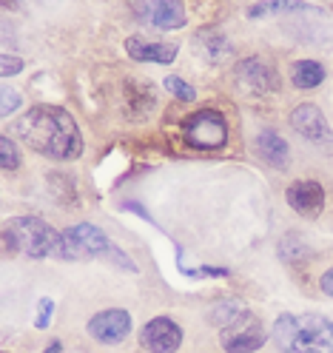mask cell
<instances>
[{"label":"cell","instance_id":"cell-20","mask_svg":"<svg viewBox=\"0 0 333 353\" xmlns=\"http://www.w3.org/2000/svg\"><path fill=\"white\" fill-rule=\"evenodd\" d=\"M163 85H165V92H168L174 100H180V103H194V100H196V88H194L188 80L176 77V74H168V77L163 80Z\"/></svg>","mask_w":333,"mask_h":353},{"label":"cell","instance_id":"cell-3","mask_svg":"<svg viewBox=\"0 0 333 353\" xmlns=\"http://www.w3.org/2000/svg\"><path fill=\"white\" fill-rule=\"evenodd\" d=\"M60 259H69V262H74V259H105L123 271L137 274V262L94 223H77V225L63 231Z\"/></svg>","mask_w":333,"mask_h":353},{"label":"cell","instance_id":"cell-11","mask_svg":"<svg viewBox=\"0 0 333 353\" xmlns=\"http://www.w3.org/2000/svg\"><path fill=\"white\" fill-rule=\"evenodd\" d=\"M88 336L100 345H120L131 334V314L125 307H108L85 322Z\"/></svg>","mask_w":333,"mask_h":353},{"label":"cell","instance_id":"cell-14","mask_svg":"<svg viewBox=\"0 0 333 353\" xmlns=\"http://www.w3.org/2000/svg\"><path fill=\"white\" fill-rule=\"evenodd\" d=\"M256 154H259V160H265L268 165L274 168H287V160H291V148H287L285 137H279L276 131H259V137H256Z\"/></svg>","mask_w":333,"mask_h":353},{"label":"cell","instance_id":"cell-8","mask_svg":"<svg viewBox=\"0 0 333 353\" xmlns=\"http://www.w3.org/2000/svg\"><path fill=\"white\" fill-rule=\"evenodd\" d=\"M131 12H134L140 23L157 29V32H174L188 23L183 0H134Z\"/></svg>","mask_w":333,"mask_h":353},{"label":"cell","instance_id":"cell-23","mask_svg":"<svg viewBox=\"0 0 333 353\" xmlns=\"http://www.w3.org/2000/svg\"><path fill=\"white\" fill-rule=\"evenodd\" d=\"M20 105H23V94H20L17 88H12V85H3V88H0V114H3V117H12Z\"/></svg>","mask_w":333,"mask_h":353},{"label":"cell","instance_id":"cell-24","mask_svg":"<svg viewBox=\"0 0 333 353\" xmlns=\"http://www.w3.org/2000/svg\"><path fill=\"white\" fill-rule=\"evenodd\" d=\"M52 314H54V302L49 296H43L37 302V316H34V327L37 330H46L52 325Z\"/></svg>","mask_w":333,"mask_h":353},{"label":"cell","instance_id":"cell-4","mask_svg":"<svg viewBox=\"0 0 333 353\" xmlns=\"http://www.w3.org/2000/svg\"><path fill=\"white\" fill-rule=\"evenodd\" d=\"M3 245L9 254H23L29 259H60L63 234L40 216H14L3 228Z\"/></svg>","mask_w":333,"mask_h":353},{"label":"cell","instance_id":"cell-12","mask_svg":"<svg viewBox=\"0 0 333 353\" xmlns=\"http://www.w3.org/2000/svg\"><path fill=\"white\" fill-rule=\"evenodd\" d=\"M325 188L316 180H296L285 188V203L305 219H316L325 208Z\"/></svg>","mask_w":333,"mask_h":353},{"label":"cell","instance_id":"cell-18","mask_svg":"<svg viewBox=\"0 0 333 353\" xmlns=\"http://www.w3.org/2000/svg\"><path fill=\"white\" fill-rule=\"evenodd\" d=\"M125 97H128V108H134V114H140V117H145V114L151 112V108H154V103H157V94H154V85H151V83H145V80H134V83H128Z\"/></svg>","mask_w":333,"mask_h":353},{"label":"cell","instance_id":"cell-21","mask_svg":"<svg viewBox=\"0 0 333 353\" xmlns=\"http://www.w3.org/2000/svg\"><path fill=\"white\" fill-rule=\"evenodd\" d=\"M296 9H307L305 3H294V0H287V3H276V0H262V3H254L248 6V17L256 20L262 14H274V12H296Z\"/></svg>","mask_w":333,"mask_h":353},{"label":"cell","instance_id":"cell-5","mask_svg":"<svg viewBox=\"0 0 333 353\" xmlns=\"http://www.w3.org/2000/svg\"><path fill=\"white\" fill-rule=\"evenodd\" d=\"M183 140L196 151H216L228 143V120L216 108H196L183 120Z\"/></svg>","mask_w":333,"mask_h":353},{"label":"cell","instance_id":"cell-25","mask_svg":"<svg viewBox=\"0 0 333 353\" xmlns=\"http://www.w3.org/2000/svg\"><path fill=\"white\" fill-rule=\"evenodd\" d=\"M23 57H14V54H9V52H3V57H0V74H3V80L6 77H14V74H20L23 72Z\"/></svg>","mask_w":333,"mask_h":353},{"label":"cell","instance_id":"cell-6","mask_svg":"<svg viewBox=\"0 0 333 353\" xmlns=\"http://www.w3.org/2000/svg\"><path fill=\"white\" fill-rule=\"evenodd\" d=\"M234 85L239 88L242 94L251 97H265L279 92V74L274 69V63L262 60V57H248L239 60L234 69Z\"/></svg>","mask_w":333,"mask_h":353},{"label":"cell","instance_id":"cell-22","mask_svg":"<svg viewBox=\"0 0 333 353\" xmlns=\"http://www.w3.org/2000/svg\"><path fill=\"white\" fill-rule=\"evenodd\" d=\"M0 165H3V171L20 168V145L9 134L0 137Z\"/></svg>","mask_w":333,"mask_h":353},{"label":"cell","instance_id":"cell-16","mask_svg":"<svg viewBox=\"0 0 333 353\" xmlns=\"http://www.w3.org/2000/svg\"><path fill=\"white\" fill-rule=\"evenodd\" d=\"M325 77H327V72L319 60H296L291 65V83H294V88H299V92H310V88L322 85Z\"/></svg>","mask_w":333,"mask_h":353},{"label":"cell","instance_id":"cell-10","mask_svg":"<svg viewBox=\"0 0 333 353\" xmlns=\"http://www.w3.org/2000/svg\"><path fill=\"white\" fill-rule=\"evenodd\" d=\"M137 339L148 353H176L183 345V327L171 316H154L140 327Z\"/></svg>","mask_w":333,"mask_h":353},{"label":"cell","instance_id":"cell-15","mask_svg":"<svg viewBox=\"0 0 333 353\" xmlns=\"http://www.w3.org/2000/svg\"><path fill=\"white\" fill-rule=\"evenodd\" d=\"M196 43H199V54L208 63H225L234 54V46L225 34H219L214 29H199L196 32Z\"/></svg>","mask_w":333,"mask_h":353},{"label":"cell","instance_id":"cell-13","mask_svg":"<svg viewBox=\"0 0 333 353\" xmlns=\"http://www.w3.org/2000/svg\"><path fill=\"white\" fill-rule=\"evenodd\" d=\"M125 52L131 60L137 63H160L168 65L176 60V43H160V40H143V37H128L125 40Z\"/></svg>","mask_w":333,"mask_h":353},{"label":"cell","instance_id":"cell-17","mask_svg":"<svg viewBox=\"0 0 333 353\" xmlns=\"http://www.w3.org/2000/svg\"><path fill=\"white\" fill-rule=\"evenodd\" d=\"M248 314V305L242 302V299H234V296H225V299H219L211 311H208V319H211V325H216L219 330L222 327H228V325H234L239 316H245Z\"/></svg>","mask_w":333,"mask_h":353},{"label":"cell","instance_id":"cell-19","mask_svg":"<svg viewBox=\"0 0 333 353\" xmlns=\"http://www.w3.org/2000/svg\"><path fill=\"white\" fill-rule=\"evenodd\" d=\"M310 256V248L305 245V239L302 236H296V234H287V236H282V242H279V259L285 262V265H296L302 262V259H307Z\"/></svg>","mask_w":333,"mask_h":353},{"label":"cell","instance_id":"cell-2","mask_svg":"<svg viewBox=\"0 0 333 353\" xmlns=\"http://www.w3.org/2000/svg\"><path fill=\"white\" fill-rule=\"evenodd\" d=\"M271 339L287 353H333V319L319 314H282Z\"/></svg>","mask_w":333,"mask_h":353},{"label":"cell","instance_id":"cell-7","mask_svg":"<svg viewBox=\"0 0 333 353\" xmlns=\"http://www.w3.org/2000/svg\"><path fill=\"white\" fill-rule=\"evenodd\" d=\"M265 342H268V330L251 311L219 330V345L225 353H256L259 347H265Z\"/></svg>","mask_w":333,"mask_h":353},{"label":"cell","instance_id":"cell-28","mask_svg":"<svg viewBox=\"0 0 333 353\" xmlns=\"http://www.w3.org/2000/svg\"><path fill=\"white\" fill-rule=\"evenodd\" d=\"M274 353H287V350H279V347H276V350H274Z\"/></svg>","mask_w":333,"mask_h":353},{"label":"cell","instance_id":"cell-26","mask_svg":"<svg viewBox=\"0 0 333 353\" xmlns=\"http://www.w3.org/2000/svg\"><path fill=\"white\" fill-rule=\"evenodd\" d=\"M319 291H322L327 299H333V268H327V271L319 276Z\"/></svg>","mask_w":333,"mask_h":353},{"label":"cell","instance_id":"cell-9","mask_svg":"<svg viewBox=\"0 0 333 353\" xmlns=\"http://www.w3.org/2000/svg\"><path fill=\"white\" fill-rule=\"evenodd\" d=\"M291 128L296 131L299 137H305V143L316 145L322 151H333V131L327 117L322 114V108L314 103H299L291 112Z\"/></svg>","mask_w":333,"mask_h":353},{"label":"cell","instance_id":"cell-27","mask_svg":"<svg viewBox=\"0 0 333 353\" xmlns=\"http://www.w3.org/2000/svg\"><path fill=\"white\" fill-rule=\"evenodd\" d=\"M60 350H63V342H60V339H52V345L43 350V353H60Z\"/></svg>","mask_w":333,"mask_h":353},{"label":"cell","instance_id":"cell-1","mask_svg":"<svg viewBox=\"0 0 333 353\" xmlns=\"http://www.w3.org/2000/svg\"><path fill=\"white\" fill-rule=\"evenodd\" d=\"M14 131L20 143H26L34 154H43L49 160L69 163L83 154V134L74 117L69 114V108L63 105H52V103L32 105L29 112L20 114Z\"/></svg>","mask_w":333,"mask_h":353}]
</instances>
